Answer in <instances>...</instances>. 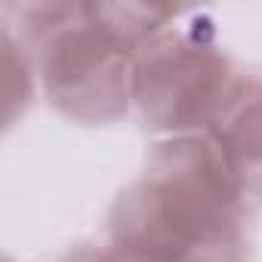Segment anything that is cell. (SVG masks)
<instances>
[{
    "mask_svg": "<svg viewBox=\"0 0 262 262\" xmlns=\"http://www.w3.org/2000/svg\"><path fill=\"white\" fill-rule=\"evenodd\" d=\"M244 185L210 133L161 139L111 207V247L126 262H201L241 225Z\"/></svg>",
    "mask_w": 262,
    "mask_h": 262,
    "instance_id": "cell-1",
    "label": "cell"
},
{
    "mask_svg": "<svg viewBox=\"0 0 262 262\" xmlns=\"http://www.w3.org/2000/svg\"><path fill=\"white\" fill-rule=\"evenodd\" d=\"M37 86L77 123H111L133 108L136 50L111 34L86 4L68 10L34 37Z\"/></svg>",
    "mask_w": 262,
    "mask_h": 262,
    "instance_id": "cell-2",
    "label": "cell"
},
{
    "mask_svg": "<svg viewBox=\"0 0 262 262\" xmlns=\"http://www.w3.org/2000/svg\"><path fill=\"white\" fill-rule=\"evenodd\" d=\"M241 77L210 40L164 31L136 53L133 108L148 133L164 139L210 133Z\"/></svg>",
    "mask_w": 262,
    "mask_h": 262,
    "instance_id": "cell-3",
    "label": "cell"
},
{
    "mask_svg": "<svg viewBox=\"0 0 262 262\" xmlns=\"http://www.w3.org/2000/svg\"><path fill=\"white\" fill-rule=\"evenodd\" d=\"M244 191H262V80H241L210 126Z\"/></svg>",
    "mask_w": 262,
    "mask_h": 262,
    "instance_id": "cell-4",
    "label": "cell"
},
{
    "mask_svg": "<svg viewBox=\"0 0 262 262\" xmlns=\"http://www.w3.org/2000/svg\"><path fill=\"white\" fill-rule=\"evenodd\" d=\"M0 50H4V120L7 126H13L19 111L28 108L34 93L40 90L37 65H34V53H28V47L13 31L10 22L0 31Z\"/></svg>",
    "mask_w": 262,
    "mask_h": 262,
    "instance_id": "cell-5",
    "label": "cell"
}]
</instances>
